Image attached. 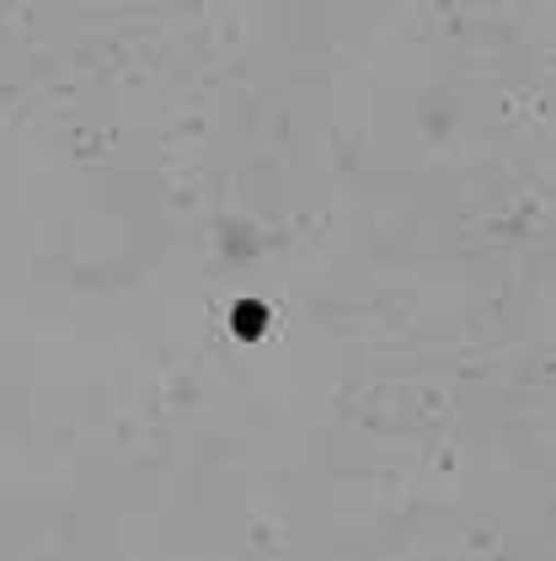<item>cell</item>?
I'll return each mask as SVG.
<instances>
[{
    "label": "cell",
    "mask_w": 556,
    "mask_h": 561,
    "mask_svg": "<svg viewBox=\"0 0 556 561\" xmlns=\"http://www.w3.org/2000/svg\"><path fill=\"white\" fill-rule=\"evenodd\" d=\"M236 327H241V332H257V327H262V310H241V321H236Z\"/></svg>",
    "instance_id": "6da1fadb"
}]
</instances>
